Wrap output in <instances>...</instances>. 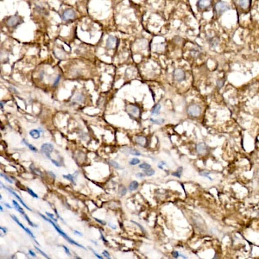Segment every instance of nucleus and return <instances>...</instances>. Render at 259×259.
<instances>
[{
    "instance_id": "1",
    "label": "nucleus",
    "mask_w": 259,
    "mask_h": 259,
    "mask_svg": "<svg viewBox=\"0 0 259 259\" xmlns=\"http://www.w3.org/2000/svg\"><path fill=\"white\" fill-rule=\"evenodd\" d=\"M38 214H39V215H40V216H41V217H42V219H44V220H45L46 221H48V222L50 223V224H51V225H53V226L55 227V229H56V231H57V232H59V234H60V235H61V236H62V237H63V238H64V239H65L66 240L68 241V243H70V244H74V245H76V246H79V247H80V248H82V249H85V247H84V246H82L81 244H80L76 243V242H75V241H74V240H73L72 239H70V238H69V237H68V235H67L66 233H65V232H62V231L61 230V228H60L59 226H57V225H56V223L53 222V221H52V220H51L50 219H48V218H46V217H45V216H44L43 214H42L41 213H39Z\"/></svg>"
},
{
    "instance_id": "2",
    "label": "nucleus",
    "mask_w": 259,
    "mask_h": 259,
    "mask_svg": "<svg viewBox=\"0 0 259 259\" xmlns=\"http://www.w3.org/2000/svg\"><path fill=\"white\" fill-rule=\"evenodd\" d=\"M22 23H23V19L18 15L10 17L9 18L6 20V25L9 28H16L18 25H20Z\"/></svg>"
},
{
    "instance_id": "3",
    "label": "nucleus",
    "mask_w": 259,
    "mask_h": 259,
    "mask_svg": "<svg viewBox=\"0 0 259 259\" xmlns=\"http://www.w3.org/2000/svg\"><path fill=\"white\" fill-rule=\"evenodd\" d=\"M230 9V6L225 3V2H222V1H220L218 2L216 4H215V7H214V10H215V12L218 16H221L224 12L227 11L228 10Z\"/></svg>"
},
{
    "instance_id": "4",
    "label": "nucleus",
    "mask_w": 259,
    "mask_h": 259,
    "mask_svg": "<svg viewBox=\"0 0 259 259\" xmlns=\"http://www.w3.org/2000/svg\"><path fill=\"white\" fill-rule=\"evenodd\" d=\"M201 109L198 105H190L187 107V114L191 117H198L201 115Z\"/></svg>"
},
{
    "instance_id": "5",
    "label": "nucleus",
    "mask_w": 259,
    "mask_h": 259,
    "mask_svg": "<svg viewBox=\"0 0 259 259\" xmlns=\"http://www.w3.org/2000/svg\"><path fill=\"white\" fill-rule=\"evenodd\" d=\"M75 18H76V13H75L74 10H71V9H68V10L64 11L62 15H61V19L64 22L74 20Z\"/></svg>"
},
{
    "instance_id": "6",
    "label": "nucleus",
    "mask_w": 259,
    "mask_h": 259,
    "mask_svg": "<svg viewBox=\"0 0 259 259\" xmlns=\"http://www.w3.org/2000/svg\"><path fill=\"white\" fill-rule=\"evenodd\" d=\"M53 149H54L53 144H49V143H48V144H42V147H41V151H42V154H44L49 159H52L51 156H50V154L52 153Z\"/></svg>"
},
{
    "instance_id": "7",
    "label": "nucleus",
    "mask_w": 259,
    "mask_h": 259,
    "mask_svg": "<svg viewBox=\"0 0 259 259\" xmlns=\"http://www.w3.org/2000/svg\"><path fill=\"white\" fill-rule=\"evenodd\" d=\"M118 44V39L116 37H108L107 41H106V47L109 49H112L114 48H116Z\"/></svg>"
},
{
    "instance_id": "8",
    "label": "nucleus",
    "mask_w": 259,
    "mask_h": 259,
    "mask_svg": "<svg viewBox=\"0 0 259 259\" xmlns=\"http://www.w3.org/2000/svg\"><path fill=\"white\" fill-rule=\"evenodd\" d=\"M211 4H212V0H198L197 2V7L201 11H206L209 9Z\"/></svg>"
},
{
    "instance_id": "9",
    "label": "nucleus",
    "mask_w": 259,
    "mask_h": 259,
    "mask_svg": "<svg viewBox=\"0 0 259 259\" xmlns=\"http://www.w3.org/2000/svg\"><path fill=\"white\" fill-rule=\"evenodd\" d=\"M127 112L129 113V115L131 116V117H136V116H139L140 115L139 108L137 106H134V105H129V106H127Z\"/></svg>"
},
{
    "instance_id": "10",
    "label": "nucleus",
    "mask_w": 259,
    "mask_h": 259,
    "mask_svg": "<svg viewBox=\"0 0 259 259\" xmlns=\"http://www.w3.org/2000/svg\"><path fill=\"white\" fill-rule=\"evenodd\" d=\"M1 186H2V187H3V188H4V189H6V190H7V191H9V192H10V193H11V194H12V195H14V196H15V197H16V198H17V199H18V200L19 201V202H20V203L22 204V205H23V206H24V207H25V208H26V209H28V210H29V211H32V210H31V209H30V207H28V206H27V205H26V204L24 203V202H23V200H22V199H21V198H20V197H19V195H18V194H16V193H15V192H14V191H13V190H11V188H9V187H6V186H4V184H3V183H1Z\"/></svg>"
},
{
    "instance_id": "11",
    "label": "nucleus",
    "mask_w": 259,
    "mask_h": 259,
    "mask_svg": "<svg viewBox=\"0 0 259 259\" xmlns=\"http://www.w3.org/2000/svg\"><path fill=\"white\" fill-rule=\"evenodd\" d=\"M174 77H175V80L176 81L182 82V81H183L185 80V73L182 69H176L174 72Z\"/></svg>"
},
{
    "instance_id": "12",
    "label": "nucleus",
    "mask_w": 259,
    "mask_h": 259,
    "mask_svg": "<svg viewBox=\"0 0 259 259\" xmlns=\"http://www.w3.org/2000/svg\"><path fill=\"white\" fill-rule=\"evenodd\" d=\"M207 150H208V147L205 143H200L196 145V151L201 155L206 154Z\"/></svg>"
},
{
    "instance_id": "13",
    "label": "nucleus",
    "mask_w": 259,
    "mask_h": 259,
    "mask_svg": "<svg viewBox=\"0 0 259 259\" xmlns=\"http://www.w3.org/2000/svg\"><path fill=\"white\" fill-rule=\"evenodd\" d=\"M11 218H12V219H13V220H14L16 221V223H18L19 225H20V226H21V227H22V228H23V230H24V231H25V232H27V233H28V234H29V235H30V236L31 238L35 239V236L33 235V232H31V231H30V229L26 228V227H25V226H24V225H23L22 223L19 221L18 219V218H17V217H16L15 215H11Z\"/></svg>"
},
{
    "instance_id": "14",
    "label": "nucleus",
    "mask_w": 259,
    "mask_h": 259,
    "mask_svg": "<svg viewBox=\"0 0 259 259\" xmlns=\"http://www.w3.org/2000/svg\"><path fill=\"white\" fill-rule=\"evenodd\" d=\"M134 141L137 144H138L140 146H143V147L145 146V144H146V138L143 136H136L134 137Z\"/></svg>"
},
{
    "instance_id": "15",
    "label": "nucleus",
    "mask_w": 259,
    "mask_h": 259,
    "mask_svg": "<svg viewBox=\"0 0 259 259\" xmlns=\"http://www.w3.org/2000/svg\"><path fill=\"white\" fill-rule=\"evenodd\" d=\"M238 4L243 9H249L251 5V0H238Z\"/></svg>"
},
{
    "instance_id": "16",
    "label": "nucleus",
    "mask_w": 259,
    "mask_h": 259,
    "mask_svg": "<svg viewBox=\"0 0 259 259\" xmlns=\"http://www.w3.org/2000/svg\"><path fill=\"white\" fill-rule=\"evenodd\" d=\"M29 134L34 138V139H38L39 137H40V135H41V131L39 130H37V129H34V130H31L30 132H29Z\"/></svg>"
},
{
    "instance_id": "17",
    "label": "nucleus",
    "mask_w": 259,
    "mask_h": 259,
    "mask_svg": "<svg viewBox=\"0 0 259 259\" xmlns=\"http://www.w3.org/2000/svg\"><path fill=\"white\" fill-rule=\"evenodd\" d=\"M138 187H139L138 182H137V181H133V182H131L130 183L129 187H128V190L130 191V192H133V191L137 190V189L138 188Z\"/></svg>"
},
{
    "instance_id": "18",
    "label": "nucleus",
    "mask_w": 259,
    "mask_h": 259,
    "mask_svg": "<svg viewBox=\"0 0 259 259\" xmlns=\"http://www.w3.org/2000/svg\"><path fill=\"white\" fill-rule=\"evenodd\" d=\"M160 111H161V105H160V104H157V105H156V106L152 108V110H151V114H152L153 116H157V115L160 114Z\"/></svg>"
},
{
    "instance_id": "19",
    "label": "nucleus",
    "mask_w": 259,
    "mask_h": 259,
    "mask_svg": "<svg viewBox=\"0 0 259 259\" xmlns=\"http://www.w3.org/2000/svg\"><path fill=\"white\" fill-rule=\"evenodd\" d=\"M36 11H37L39 14H42V15H48L49 14L48 11L45 8L42 7V6H37V5L36 6Z\"/></svg>"
},
{
    "instance_id": "20",
    "label": "nucleus",
    "mask_w": 259,
    "mask_h": 259,
    "mask_svg": "<svg viewBox=\"0 0 259 259\" xmlns=\"http://www.w3.org/2000/svg\"><path fill=\"white\" fill-rule=\"evenodd\" d=\"M208 42L210 43V45L212 47H216V46L219 45V38H217V37H212V38L209 39V42Z\"/></svg>"
},
{
    "instance_id": "21",
    "label": "nucleus",
    "mask_w": 259,
    "mask_h": 259,
    "mask_svg": "<svg viewBox=\"0 0 259 259\" xmlns=\"http://www.w3.org/2000/svg\"><path fill=\"white\" fill-rule=\"evenodd\" d=\"M125 149L129 153V154H131V155H134V156H143L142 153H140L138 150L137 149H130V148H125Z\"/></svg>"
},
{
    "instance_id": "22",
    "label": "nucleus",
    "mask_w": 259,
    "mask_h": 259,
    "mask_svg": "<svg viewBox=\"0 0 259 259\" xmlns=\"http://www.w3.org/2000/svg\"><path fill=\"white\" fill-rule=\"evenodd\" d=\"M201 53V50L200 48H193L192 50H191V54L193 55V56H194V57L199 56Z\"/></svg>"
},
{
    "instance_id": "23",
    "label": "nucleus",
    "mask_w": 259,
    "mask_h": 259,
    "mask_svg": "<svg viewBox=\"0 0 259 259\" xmlns=\"http://www.w3.org/2000/svg\"><path fill=\"white\" fill-rule=\"evenodd\" d=\"M109 163L111 164V166L113 167L114 168H116V169H123L124 168L121 166L119 163H118L117 162H115V161H113V160H111V161H109Z\"/></svg>"
},
{
    "instance_id": "24",
    "label": "nucleus",
    "mask_w": 259,
    "mask_h": 259,
    "mask_svg": "<svg viewBox=\"0 0 259 259\" xmlns=\"http://www.w3.org/2000/svg\"><path fill=\"white\" fill-rule=\"evenodd\" d=\"M23 144H25V145H26V146H27L28 148L30 149L31 151H33V152H37V149L36 148V147H34V146H33L32 144H29V143H28V142H27L26 140H24V139H23Z\"/></svg>"
},
{
    "instance_id": "25",
    "label": "nucleus",
    "mask_w": 259,
    "mask_h": 259,
    "mask_svg": "<svg viewBox=\"0 0 259 259\" xmlns=\"http://www.w3.org/2000/svg\"><path fill=\"white\" fill-rule=\"evenodd\" d=\"M182 171H183V168H182V167H180L175 172H174L173 174H172V175H174V176H176V177H178V178H180L181 176H182Z\"/></svg>"
},
{
    "instance_id": "26",
    "label": "nucleus",
    "mask_w": 259,
    "mask_h": 259,
    "mask_svg": "<svg viewBox=\"0 0 259 259\" xmlns=\"http://www.w3.org/2000/svg\"><path fill=\"white\" fill-rule=\"evenodd\" d=\"M83 100H84V97L81 93H78L74 98V101H76V102L81 103V102H83Z\"/></svg>"
},
{
    "instance_id": "27",
    "label": "nucleus",
    "mask_w": 259,
    "mask_h": 259,
    "mask_svg": "<svg viewBox=\"0 0 259 259\" xmlns=\"http://www.w3.org/2000/svg\"><path fill=\"white\" fill-rule=\"evenodd\" d=\"M12 203L14 204V206H15V207H16V209H17V211H18L19 213H21L22 214H24L25 213L23 212V208L20 206V205H19L16 201H12Z\"/></svg>"
},
{
    "instance_id": "28",
    "label": "nucleus",
    "mask_w": 259,
    "mask_h": 259,
    "mask_svg": "<svg viewBox=\"0 0 259 259\" xmlns=\"http://www.w3.org/2000/svg\"><path fill=\"white\" fill-rule=\"evenodd\" d=\"M63 177H64L65 179L68 180L69 182H73L74 185H75V182H74V175H63Z\"/></svg>"
},
{
    "instance_id": "29",
    "label": "nucleus",
    "mask_w": 259,
    "mask_h": 259,
    "mask_svg": "<svg viewBox=\"0 0 259 259\" xmlns=\"http://www.w3.org/2000/svg\"><path fill=\"white\" fill-rule=\"evenodd\" d=\"M126 194H127V188H126L125 187L122 186V187H120V189H119V194H120L121 196H125Z\"/></svg>"
},
{
    "instance_id": "30",
    "label": "nucleus",
    "mask_w": 259,
    "mask_h": 259,
    "mask_svg": "<svg viewBox=\"0 0 259 259\" xmlns=\"http://www.w3.org/2000/svg\"><path fill=\"white\" fill-rule=\"evenodd\" d=\"M30 170H32V172L35 173L36 175H39V176H42V172H41L39 169H37L36 168H34L33 166H30Z\"/></svg>"
},
{
    "instance_id": "31",
    "label": "nucleus",
    "mask_w": 259,
    "mask_h": 259,
    "mask_svg": "<svg viewBox=\"0 0 259 259\" xmlns=\"http://www.w3.org/2000/svg\"><path fill=\"white\" fill-rule=\"evenodd\" d=\"M144 173L145 175H147V176H152V175H154V174H155V170L152 169V168H149V169L144 170Z\"/></svg>"
},
{
    "instance_id": "32",
    "label": "nucleus",
    "mask_w": 259,
    "mask_h": 259,
    "mask_svg": "<svg viewBox=\"0 0 259 259\" xmlns=\"http://www.w3.org/2000/svg\"><path fill=\"white\" fill-rule=\"evenodd\" d=\"M139 168H142V169H144V170H146V169H149V168H151V166H150L149 163H141V164L139 165Z\"/></svg>"
},
{
    "instance_id": "33",
    "label": "nucleus",
    "mask_w": 259,
    "mask_h": 259,
    "mask_svg": "<svg viewBox=\"0 0 259 259\" xmlns=\"http://www.w3.org/2000/svg\"><path fill=\"white\" fill-rule=\"evenodd\" d=\"M139 163H140V160L137 159V158H133V159H131L130 161V164L132 165V166H135V165L139 164Z\"/></svg>"
},
{
    "instance_id": "34",
    "label": "nucleus",
    "mask_w": 259,
    "mask_h": 259,
    "mask_svg": "<svg viewBox=\"0 0 259 259\" xmlns=\"http://www.w3.org/2000/svg\"><path fill=\"white\" fill-rule=\"evenodd\" d=\"M150 121H151V122H153V123H155V124H156V125H162V124L164 122V120H163V118H160V119H154V118H150Z\"/></svg>"
},
{
    "instance_id": "35",
    "label": "nucleus",
    "mask_w": 259,
    "mask_h": 259,
    "mask_svg": "<svg viewBox=\"0 0 259 259\" xmlns=\"http://www.w3.org/2000/svg\"><path fill=\"white\" fill-rule=\"evenodd\" d=\"M58 51V53L56 52V50H54V54L56 55V56L57 58H59V59H63L64 58V53L62 52H61V51H59V50H57Z\"/></svg>"
},
{
    "instance_id": "36",
    "label": "nucleus",
    "mask_w": 259,
    "mask_h": 259,
    "mask_svg": "<svg viewBox=\"0 0 259 259\" xmlns=\"http://www.w3.org/2000/svg\"><path fill=\"white\" fill-rule=\"evenodd\" d=\"M209 172H207V171H201L200 172V175H201V176H204V177H207V178H209L210 180H213V178H211L210 176H209Z\"/></svg>"
},
{
    "instance_id": "37",
    "label": "nucleus",
    "mask_w": 259,
    "mask_h": 259,
    "mask_svg": "<svg viewBox=\"0 0 259 259\" xmlns=\"http://www.w3.org/2000/svg\"><path fill=\"white\" fill-rule=\"evenodd\" d=\"M23 217H24V218L26 219L27 222H28V224H29L30 225H31V226H34V227H37V225L33 224V223L30 221V219H29V217H28V216L26 215V213H24V214H23Z\"/></svg>"
},
{
    "instance_id": "38",
    "label": "nucleus",
    "mask_w": 259,
    "mask_h": 259,
    "mask_svg": "<svg viewBox=\"0 0 259 259\" xmlns=\"http://www.w3.org/2000/svg\"><path fill=\"white\" fill-rule=\"evenodd\" d=\"M27 191H28V193H29L32 197H34V198H38V195L34 193V191H32L30 187H27Z\"/></svg>"
},
{
    "instance_id": "39",
    "label": "nucleus",
    "mask_w": 259,
    "mask_h": 259,
    "mask_svg": "<svg viewBox=\"0 0 259 259\" xmlns=\"http://www.w3.org/2000/svg\"><path fill=\"white\" fill-rule=\"evenodd\" d=\"M224 80H217V87H219V88H221L223 86H224Z\"/></svg>"
},
{
    "instance_id": "40",
    "label": "nucleus",
    "mask_w": 259,
    "mask_h": 259,
    "mask_svg": "<svg viewBox=\"0 0 259 259\" xmlns=\"http://www.w3.org/2000/svg\"><path fill=\"white\" fill-rule=\"evenodd\" d=\"M0 175H1L2 177H4V179H5V180H6V181H7V182H9V183H13V181H11V179H10V178H9V177H8L7 175H4L3 173H1V174H0Z\"/></svg>"
},
{
    "instance_id": "41",
    "label": "nucleus",
    "mask_w": 259,
    "mask_h": 259,
    "mask_svg": "<svg viewBox=\"0 0 259 259\" xmlns=\"http://www.w3.org/2000/svg\"><path fill=\"white\" fill-rule=\"evenodd\" d=\"M36 250H37V251H39V252H40V253H41V254H42V256H44V257H45L46 258H48V259L49 258V256H48V255H47L46 253H44V252H43V251H42L41 249H39L38 247H36Z\"/></svg>"
},
{
    "instance_id": "42",
    "label": "nucleus",
    "mask_w": 259,
    "mask_h": 259,
    "mask_svg": "<svg viewBox=\"0 0 259 259\" xmlns=\"http://www.w3.org/2000/svg\"><path fill=\"white\" fill-rule=\"evenodd\" d=\"M172 256H173L174 258H178L180 257V253H179L178 251H175L172 252Z\"/></svg>"
},
{
    "instance_id": "43",
    "label": "nucleus",
    "mask_w": 259,
    "mask_h": 259,
    "mask_svg": "<svg viewBox=\"0 0 259 259\" xmlns=\"http://www.w3.org/2000/svg\"><path fill=\"white\" fill-rule=\"evenodd\" d=\"M46 214H47V216L48 217H49L50 219H52L55 222H57V220H56V218L54 217V215L53 214H51V213H48V212H46Z\"/></svg>"
},
{
    "instance_id": "44",
    "label": "nucleus",
    "mask_w": 259,
    "mask_h": 259,
    "mask_svg": "<svg viewBox=\"0 0 259 259\" xmlns=\"http://www.w3.org/2000/svg\"><path fill=\"white\" fill-rule=\"evenodd\" d=\"M60 80H61V76H60V75H58V76L56 77L55 82H54V87H56V86L59 84V82H60Z\"/></svg>"
},
{
    "instance_id": "45",
    "label": "nucleus",
    "mask_w": 259,
    "mask_h": 259,
    "mask_svg": "<svg viewBox=\"0 0 259 259\" xmlns=\"http://www.w3.org/2000/svg\"><path fill=\"white\" fill-rule=\"evenodd\" d=\"M136 176H137V178H144V177L145 176V174H144V173H137V174L136 175Z\"/></svg>"
},
{
    "instance_id": "46",
    "label": "nucleus",
    "mask_w": 259,
    "mask_h": 259,
    "mask_svg": "<svg viewBox=\"0 0 259 259\" xmlns=\"http://www.w3.org/2000/svg\"><path fill=\"white\" fill-rule=\"evenodd\" d=\"M103 255H104V256H105V258H108V259L111 258V257H110V254H109V253H108L106 251H103Z\"/></svg>"
},
{
    "instance_id": "47",
    "label": "nucleus",
    "mask_w": 259,
    "mask_h": 259,
    "mask_svg": "<svg viewBox=\"0 0 259 259\" xmlns=\"http://www.w3.org/2000/svg\"><path fill=\"white\" fill-rule=\"evenodd\" d=\"M50 161H51V162H52V163H54V164H55L56 167H61V163H58V162H57V161H56V160H54V159H50Z\"/></svg>"
},
{
    "instance_id": "48",
    "label": "nucleus",
    "mask_w": 259,
    "mask_h": 259,
    "mask_svg": "<svg viewBox=\"0 0 259 259\" xmlns=\"http://www.w3.org/2000/svg\"><path fill=\"white\" fill-rule=\"evenodd\" d=\"M62 247H63V249H64V251H66V253H67V254H68V256H70V255H71V253H70V251H69V250H68V247H66V246H65V245H63V246H62Z\"/></svg>"
},
{
    "instance_id": "49",
    "label": "nucleus",
    "mask_w": 259,
    "mask_h": 259,
    "mask_svg": "<svg viewBox=\"0 0 259 259\" xmlns=\"http://www.w3.org/2000/svg\"><path fill=\"white\" fill-rule=\"evenodd\" d=\"M131 222H132V223H134V224H136V225H138V226H139V227H140V229H141V230H142V231H143V232H145V230H144V227H143V226H142V225H140V224H138V223L135 222V221H131Z\"/></svg>"
},
{
    "instance_id": "50",
    "label": "nucleus",
    "mask_w": 259,
    "mask_h": 259,
    "mask_svg": "<svg viewBox=\"0 0 259 259\" xmlns=\"http://www.w3.org/2000/svg\"><path fill=\"white\" fill-rule=\"evenodd\" d=\"M94 220H96L97 222L100 223V224H101V225H106V223L104 222V221H103V220H99V219H97V218H94Z\"/></svg>"
},
{
    "instance_id": "51",
    "label": "nucleus",
    "mask_w": 259,
    "mask_h": 259,
    "mask_svg": "<svg viewBox=\"0 0 259 259\" xmlns=\"http://www.w3.org/2000/svg\"><path fill=\"white\" fill-rule=\"evenodd\" d=\"M91 251H93V254H94V255H95V256H96V257H97V258H99V259H103V257H102V256H99V254H98V253H96V252H95V251H93V250H92V249H91Z\"/></svg>"
},
{
    "instance_id": "52",
    "label": "nucleus",
    "mask_w": 259,
    "mask_h": 259,
    "mask_svg": "<svg viewBox=\"0 0 259 259\" xmlns=\"http://www.w3.org/2000/svg\"><path fill=\"white\" fill-rule=\"evenodd\" d=\"M29 252H30V255H31L33 258H37V255H36V253H35L34 251H32L31 250H30V251H29Z\"/></svg>"
},
{
    "instance_id": "53",
    "label": "nucleus",
    "mask_w": 259,
    "mask_h": 259,
    "mask_svg": "<svg viewBox=\"0 0 259 259\" xmlns=\"http://www.w3.org/2000/svg\"><path fill=\"white\" fill-rule=\"evenodd\" d=\"M10 90H11V91H12V92H13V93H18V91H17V89H16V88H15V87H11H11H10Z\"/></svg>"
},
{
    "instance_id": "54",
    "label": "nucleus",
    "mask_w": 259,
    "mask_h": 259,
    "mask_svg": "<svg viewBox=\"0 0 259 259\" xmlns=\"http://www.w3.org/2000/svg\"><path fill=\"white\" fill-rule=\"evenodd\" d=\"M108 225H109L110 227H111V229H113V230H116V229H117L116 225H113L111 223H108Z\"/></svg>"
},
{
    "instance_id": "55",
    "label": "nucleus",
    "mask_w": 259,
    "mask_h": 259,
    "mask_svg": "<svg viewBox=\"0 0 259 259\" xmlns=\"http://www.w3.org/2000/svg\"><path fill=\"white\" fill-rule=\"evenodd\" d=\"M55 213H56V215H57V217H58V218H59L60 220H61L63 221V219H62V218H61V216L59 215V213H58V212H57V210H56V209H55Z\"/></svg>"
},
{
    "instance_id": "56",
    "label": "nucleus",
    "mask_w": 259,
    "mask_h": 259,
    "mask_svg": "<svg viewBox=\"0 0 259 259\" xmlns=\"http://www.w3.org/2000/svg\"><path fill=\"white\" fill-rule=\"evenodd\" d=\"M0 229H1V231H4V233H6V232H7V230L5 229V227H3V226H1V227H0Z\"/></svg>"
},
{
    "instance_id": "57",
    "label": "nucleus",
    "mask_w": 259,
    "mask_h": 259,
    "mask_svg": "<svg viewBox=\"0 0 259 259\" xmlns=\"http://www.w3.org/2000/svg\"><path fill=\"white\" fill-rule=\"evenodd\" d=\"M49 175H50L51 176H53V178H56V175H55V174H54L53 172H51V171H49Z\"/></svg>"
},
{
    "instance_id": "58",
    "label": "nucleus",
    "mask_w": 259,
    "mask_h": 259,
    "mask_svg": "<svg viewBox=\"0 0 259 259\" xmlns=\"http://www.w3.org/2000/svg\"><path fill=\"white\" fill-rule=\"evenodd\" d=\"M100 235H101V239H102V240L104 241V243H106H106H107V241L106 240V239L104 238V236L102 235V233H101V232H100Z\"/></svg>"
},
{
    "instance_id": "59",
    "label": "nucleus",
    "mask_w": 259,
    "mask_h": 259,
    "mask_svg": "<svg viewBox=\"0 0 259 259\" xmlns=\"http://www.w3.org/2000/svg\"><path fill=\"white\" fill-rule=\"evenodd\" d=\"M74 233H76V234H79L80 236H83V235H82V233H81V232H78V231H74Z\"/></svg>"
},
{
    "instance_id": "60",
    "label": "nucleus",
    "mask_w": 259,
    "mask_h": 259,
    "mask_svg": "<svg viewBox=\"0 0 259 259\" xmlns=\"http://www.w3.org/2000/svg\"><path fill=\"white\" fill-rule=\"evenodd\" d=\"M4 205H5V206H7V207H8V208H11V206H10V205H9V204L4 203Z\"/></svg>"
},
{
    "instance_id": "61",
    "label": "nucleus",
    "mask_w": 259,
    "mask_h": 259,
    "mask_svg": "<svg viewBox=\"0 0 259 259\" xmlns=\"http://www.w3.org/2000/svg\"><path fill=\"white\" fill-rule=\"evenodd\" d=\"M0 106H1V109L3 110V108H4V106H3V102H1V104H0Z\"/></svg>"
},
{
    "instance_id": "62",
    "label": "nucleus",
    "mask_w": 259,
    "mask_h": 259,
    "mask_svg": "<svg viewBox=\"0 0 259 259\" xmlns=\"http://www.w3.org/2000/svg\"><path fill=\"white\" fill-rule=\"evenodd\" d=\"M0 210H1V212H3V211H4V209H3V206H0Z\"/></svg>"
}]
</instances>
